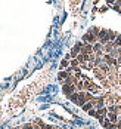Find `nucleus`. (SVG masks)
<instances>
[{"mask_svg": "<svg viewBox=\"0 0 121 129\" xmlns=\"http://www.w3.org/2000/svg\"><path fill=\"white\" fill-rule=\"evenodd\" d=\"M83 40H84L86 43H89V45H96V43L99 42V40H97V36H96V34H93L92 31H87V33L84 34Z\"/></svg>", "mask_w": 121, "mask_h": 129, "instance_id": "obj_1", "label": "nucleus"}, {"mask_svg": "<svg viewBox=\"0 0 121 129\" xmlns=\"http://www.w3.org/2000/svg\"><path fill=\"white\" fill-rule=\"evenodd\" d=\"M103 61H105V64L109 65V67H111V65H118V61H117L115 58H112L109 53H105V55H103Z\"/></svg>", "mask_w": 121, "mask_h": 129, "instance_id": "obj_2", "label": "nucleus"}, {"mask_svg": "<svg viewBox=\"0 0 121 129\" xmlns=\"http://www.w3.org/2000/svg\"><path fill=\"white\" fill-rule=\"evenodd\" d=\"M62 90H64V93H65L67 96H71V95L74 93V90H75V86H74V85H64Z\"/></svg>", "mask_w": 121, "mask_h": 129, "instance_id": "obj_3", "label": "nucleus"}, {"mask_svg": "<svg viewBox=\"0 0 121 129\" xmlns=\"http://www.w3.org/2000/svg\"><path fill=\"white\" fill-rule=\"evenodd\" d=\"M106 119L111 123H117V122H118V114H115V113H108Z\"/></svg>", "mask_w": 121, "mask_h": 129, "instance_id": "obj_4", "label": "nucleus"}, {"mask_svg": "<svg viewBox=\"0 0 121 129\" xmlns=\"http://www.w3.org/2000/svg\"><path fill=\"white\" fill-rule=\"evenodd\" d=\"M118 37V33L117 31H112V30H108V39L109 42H115V39Z\"/></svg>", "mask_w": 121, "mask_h": 129, "instance_id": "obj_5", "label": "nucleus"}, {"mask_svg": "<svg viewBox=\"0 0 121 129\" xmlns=\"http://www.w3.org/2000/svg\"><path fill=\"white\" fill-rule=\"evenodd\" d=\"M103 48H105V46H103L102 43H99V42H97L96 45H93V52H94V53H99V52H103Z\"/></svg>", "mask_w": 121, "mask_h": 129, "instance_id": "obj_6", "label": "nucleus"}, {"mask_svg": "<svg viewBox=\"0 0 121 129\" xmlns=\"http://www.w3.org/2000/svg\"><path fill=\"white\" fill-rule=\"evenodd\" d=\"M97 68H99L100 71H103L105 74H109V65H106V64H105V62H102V64L99 65Z\"/></svg>", "mask_w": 121, "mask_h": 129, "instance_id": "obj_7", "label": "nucleus"}, {"mask_svg": "<svg viewBox=\"0 0 121 129\" xmlns=\"http://www.w3.org/2000/svg\"><path fill=\"white\" fill-rule=\"evenodd\" d=\"M92 108H94V105H93V103L90 101V103H87V104H84L83 105V110H86V111H90Z\"/></svg>", "mask_w": 121, "mask_h": 129, "instance_id": "obj_8", "label": "nucleus"}, {"mask_svg": "<svg viewBox=\"0 0 121 129\" xmlns=\"http://www.w3.org/2000/svg\"><path fill=\"white\" fill-rule=\"evenodd\" d=\"M114 46H115V48H121V34H118V37L115 39V42H114Z\"/></svg>", "mask_w": 121, "mask_h": 129, "instance_id": "obj_9", "label": "nucleus"}, {"mask_svg": "<svg viewBox=\"0 0 121 129\" xmlns=\"http://www.w3.org/2000/svg\"><path fill=\"white\" fill-rule=\"evenodd\" d=\"M77 64H78V59H72V61H71V65H72V67H77Z\"/></svg>", "mask_w": 121, "mask_h": 129, "instance_id": "obj_10", "label": "nucleus"}, {"mask_svg": "<svg viewBox=\"0 0 121 129\" xmlns=\"http://www.w3.org/2000/svg\"><path fill=\"white\" fill-rule=\"evenodd\" d=\"M67 65H68V61H67V59H64V61L61 62V67H62V68H64V67H67Z\"/></svg>", "mask_w": 121, "mask_h": 129, "instance_id": "obj_11", "label": "nucleus"}, {"mask_svg": "<svg viewBox=\"0 0 121 129\" xmlns=\"http://www.w3.org/2000/svg\"><path fill=\"white\" fill-rule=\"evenodd\" d=\"M89 114H90V116H96V110H94V108H92V110L89 111Z\"/></svg>", "mask_w": 121, "mask_h": 129, "instance_id": "obj_12", "label": "nucleus"}, {"mask_svg": "<svg viewBox=\"0 0 121 129\" xmlns=\"http://www.w3.org/2000/svg\"><path fill=\"white\" fill-rule=\"evenodd\" d=\"M24 129H33V126H31V125H25V126H24Z\"/></svg>", "mask_w": 121, "mask_h": 129, "instance_id": "obj_13", "label": "nucleus"}, {"mask_svg": "<svg viewBox=\"0 0 121 129\" xmlns=\"http://www.w3.org/2000/svg\"><path fill=\"white\" fill-rule=\"evenodd\" d=\"M117 61H118V64H121V55L118 56V59H117Z\"/></svg>", "mask_w": 121, "mask_h": 129, "instance_id": "obj_14", "label": "nucleus"}]
</instances>
